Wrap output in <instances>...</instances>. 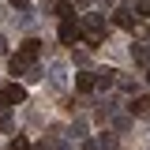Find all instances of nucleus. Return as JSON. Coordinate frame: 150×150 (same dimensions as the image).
I'll return each instance as SVG.
<instances>
[{
  "label": "nucleus",
  "mask_w": 150,
  "mask_h": 150,
  "mask_svg": "<svg viewBox=\"0 0 150 150\" xmlns=\"http://www.w3.org/2000/svg\"><path fill=\"white\" fill-rule=\"evenodd\" d=\"M112 75H116V71H98L94 86H98V90H109V86H112Z\"/></svg>",
  "instance_id": "obj_4"
},
{
  "label": "nucleus",
  "mask_w": 150,
  "mask_h": 150,
  "mask_svg": "<svg viewBox=\"0 0 150 150\" xmlns=\"http://www.w3.org/2000/svg\"><path fill=\"white\" fill-rule=\"evenodd\" d=\"M0 53H8V41H4V38H0Z\"/></svg>",
  "instance_id": "obj_11"
},
{
  "label": "nucleus",
  "mask_w": 150,
  "mask_h": 150,
  "mask_svg": "<svg viewBox=\"0 0 150 150\" xmlns=\"http://www.w3.org/2000/svg\"><path fill=\"white\" fill-rule=\"evenodd\" d=\"M11 8L15 11H30V0H11Z\"/></svg>",
  "instance_id": "obj_9"
},
{
  "label": "nucleus",
  "mask_w": 150,
  "mask_h": 150,
  "mask_svg": "<svg viewBox=\"0 0 150 150\" xmlns=\"http://www.w3.org/2000/svg\"><path fill=\"white\" fill-rule=\"evenodd\" d=\"M11 150H30V143L26 139H11Z\"/></svg>",
  "instance_id": "obj_10"
},
{
  "label": "nucleus",
  "mask_w": 150,
  "mask_h": 150,
  "mask_svg": "<svg viewBox=\"0 0 150 150\" xmlns=\"http://www.w3.org/2000/svg\"><path fill=\"white\" fill-rule=\"evenodd\" d=\"M79 38H83V26L71 23V19H64V23H60V41H64V45H75Z\"/></svg>",
  "instance_id": "obj_1"
},
{
  "label": "nucleus",
  "mask_w": 150,
  "mask_h": 150,
  "mask_svg": "<svg viewBox=\"0 0 150 150\" xmlns=\"http://www.w3.org/2000/svg\"><path fill=\"white\" fill-rule=\"evenodd\" d=\"M49 79H53V86H64V64H53L49 68Z\"/></svg>",
  "instance_id": "obj_6"
},
{
  "label": "nucleus",
  "mask_w": 150,
  "mask_h": 150,
  "mask_svg": "<svg viewBox=\"0 0 150 150\" xmlns=\"http://www.w3.org/2000/svg\"><path fill=\"white\" fill-rule=\"evenodd\" d=\"M131 112H139V116H146V112H150V98H139V101H131Z\"/></svg>",
  "instance_id": "obj_7"
},
{
  "label": "nucleus",
  "mask_w": 150,
  "mask_h": 150,
  "mask_svg": "<svg viewBox=\"0 0 150 150\" xmlns=\"http://www.w3.org/2000/svg\"><path fill=\"white\" fill-rule=\"evenodd\" d=\"M38 56H41V41H34V38H30V41H23V49H19V56H15V60H23V64L30 68Z\"/></svg>",
  "instance_id": "obj_2"
},
{
  "label": "nucleus",
  "mask_w": 150,
  "mask_h": 150,
  "mask_svg": "<svg viewBox=\"0 0 150 150\" xmlns=\"http://www.w3.org/2000/svg\"><path fill=\"white\" fill-rule=\"evenodd\" d=\"M75 86H79L83 94H86V90H94V75H86V71H83V75H75Z\"/></svg>",
  "instance_id": "obj_5"
},
{
  "label": "nucleus",
  "mask_w": 150,
  "mask_h": 150,
  "mask_svg": "<svg viewBox=\"0 0 150 150\" xmlns=\"http://www.w3.org/2000/svg\"><path fill=\"white\" fill-rule=\"evenodd\" d=\"M0 98H4V105H15V101H23V98H26V90H23V86H4V90H0Z\"/></svg>",
  "instance_id": "obj_3"
},
{
  "label": "nucleus",
  "mask_w": 150,
  "mask_h": 150,
  "mask_svg": "<svg viewBox=\"0 0 150 150\" xmlns=\"http://www.w3.org/2000/svg\"><path fill=\"white\" fill-rule=\"evenodd\" d=\"M71 11H75V8L68 4V0H60V4H56V15H60V19H71Z\"/></svg>",
  "instance_id": "obj_8"
}]
</instances>
